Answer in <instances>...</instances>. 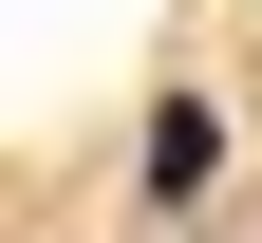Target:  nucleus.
Wrapping results in <instances>:
<instances>
[{
	"label": "nucleus",
	"instance_id": "obj_1",
	"mask_svg": "<svg viewBox=\"0 0 262 243\" xmlns=\"http://www.w3.org/2000/svg\"><path fill=\"white\" fill-rule=\"evenodd\" d=\"M206 168H225V94H169V113H150V187L187 206V187H206Z\"/></svg>",
	"mask_w": 262,
	"mask_h": 243
}]
</instances>
